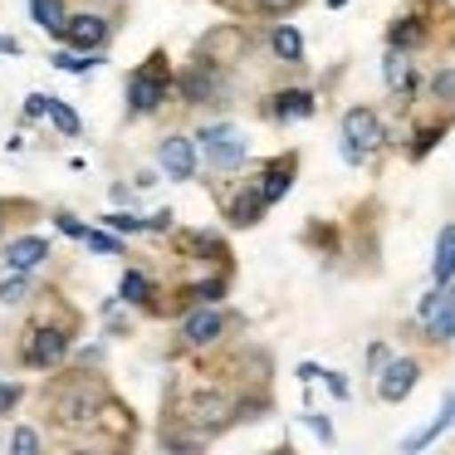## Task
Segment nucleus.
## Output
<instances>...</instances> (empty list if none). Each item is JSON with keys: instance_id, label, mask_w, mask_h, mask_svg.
I'll return each instance as SVG.
<instances>
[{"instance_id": "6e6552de", "label": "nucleus", "mask_w": 455, "mask_h": 455, "mask_svg": "<svg viewBox=\"0 0 455 455\" xmlns=\"http://www.w3.org/2000/svg\"><path fill=\"white\" fill-rule=\"evenodd\" d=\"M431 0H411V11H402L392 25H387V50L402 54H421L431 44Z\"/></svg>"}, {"instance_id": "c9c22d12", "label": "nucleus", "mask_w": 455, "mask_h": 455, "mask_svg": "<svg viewBox=\"0 0 455 455\" xmlns=\"http://www.w3.org/2000/svg\"><path fill=\"white\" fill-rule=\"evenodd\" d=\"M5 445H11V451H15V455H40V445H44V435H40V426H30V421H20V426H15V431H11V441H5Z\"/></svg>"}, {"instance_id": "6ab92c4d", "label": "nucleus", "mask_w": 455, "mask_h": 455, "mask_svg": "<svg viewBox=\"0 0 455 455\" xmlns=\"http://www.w3.org/2000/svg\"><path fill=\"white\" fill-rule=\"evenodd\" d=\"M451 426H455V392H445L441 411H435L431 421L421 426V431H411V435H406V441H402V451H426V445H435L445 431H451Z\"/></svg>"}, {"instance_id": "f8f14e48", "label": "nucleus", "mask_w": 455, "mask_h": 455, "mask_svg": "<svg viewBox=\"0 0 455 455\" xmlns=\"http://www.w3.org/2000/svg\"><path fill=\"white\" fill-rule=\"evenodd\" d=\"M372 377H377V402L402 406L406 396L416 392V382H421V363H416V357H396V353H392Z\"/></svg>"}, {"instance_id": "8fccbe9b", "label": "nucleus", "mask_w": 455, "mask_h": 455, "mask_svg": "<svg viewBox=\"0 0 455 455\" xmlns=\"http://www.w3.org/2000/svg\"><path fill=\"white\" fill-rule=\"evenodd\" d=\"M99 357H103V343H89V347H84V353H74V363H99Z\"/></svg>"}, {"instance_id": "a19ab883", "label": "nucleus", "mask_w": 455, "mask_h": 455, "mask_svg": "<svg viewBox=\"0 0 455 455\" xmlns=\"http://www.w3.org/2000/svg\"><path fill=\"white\" fill-rule=\"evenodd\" d=\"M172 230H177V211L172 206H162L148 216V235H172Z\"/></svg>"}, {"instance_id": "603ef678", "label": "nucleus", "mask_w": 455, "mask_h": 455, "mask_svg": "<svg viewBox=\"0 0 455 455\" xmlns=\"http://www.w3.org/2000/svg\"><path fill=\"white\" fill-rule=\"evenodd\" d=\"M0 54H20V40L15 35H0Z\"/></svg>"}, {"instance_id": "39448f33", "label": "nucleus", "mask_w": 455, "mask_h": 455, "mask_svg": "<svg viewBox=\"0 0 455 455\" xmlns=\"http://www.w3.org/2000/svg\"><path fill=\"white\" fill-rule=\"evenodd\" d=\"M79 328V323H74ZM74 328L69 323H35V328H25V343H20V363L25 367H35V372H54V367H64L69 363V353H74Z\"/></svg>"}, {"instance_id": "9b49d317", "label": "nucleus", "mask_w": 455, "mask_h": 455, "mask_svg": "<svg viewBox=\"0 0 455 455\" xmlns=\"http://www.w3.org/2000/svg\"><path fill=\"white\" fill-rule=\"evenodd\" d=\"M113 15H103V11H74L69 15V30H64V44L69 50H79V54H103L108 50V40H113Z\"/></svg>"}, {"instance_id": "0eeeda50", "label": "nucleus", "mask_w": 455, "mask_h": 455, "mask_svg": "<svg viewBox=\"0 0 455 455\" xmlns=\"http://www.w3.org/2000/svg\"><path fill=\"white\" fill-rule=\"evenodd\" d=\"M230 328H235V318L220 304H187V314H181V347H191V353L216 347Z\"/></svg>"}, {"instance_id": "1a4fd4ad", "label": "nucleus", "mask_w": 455, "mask_h": 455, "mask_svg": "<svg viewBox=\"0 0 455 455\" xmlns=\"http://www.w3.org/2000/svg\"><path fill=\"white\" fill-rule=\"evenodd\" d=\"M338 132H343L347 142H357L363 152H382L387 142H392V132H387L382 113H377L372 103H353V108H343V123H338Z\"/></svg>"}, {"instance_id": "de8ad7c7", "label": "nucleus", "mask_w": 455, "mask_h": 455, "mask_svg": "<svg viewBox=\"0 0 455 455\" xmlns=\"http://www.w3.org/2000/svg\"><path fill=\"white\" fill-rule=\"evenodd\" d=\"M294 377H299L304 387H314L318 377H323V367H318V363H299V367H294Z\"/></svg>"}, {"instance_id": "7ed1b4c3", "label": "nucleus", "mask_w": 455, "mask_h": 455, "mask_svg": "<svg viewBox=\"0 0 455 455\" xmlns=\"http://www.w3.org/2000/svg\"><path fill=\"white\" fill-rule=\"evenodd\" d=\"M177 99L187 103V108H226L230 84H226L220 60H211V50H196L177 69Z\"/></svg>"}, {"instance_id": "f3484780", "label": "nucleus", "mask_w": 455, "mask_h": 455, "mask_svg": "<svg viewBox=\"0 0 455 455\" xmlns=\"http://www.w3.org/2000/svg\"><path fill=\"white\" fill-rule=\"evenodd\" d=\"M265 113L275 123H304L318 113V93L314 89H279V93H269Z\"/></svg>"}, {"instance_id": "393cba45", "label": "nucleus", "mask_w": 455, "mask_h": 455, "mask_svg": "<svg viewBox=\"0 0 455 455\" xmlns=\"http://www.w3.org/2000/svg\"><path fill=\"white\" fill-rule=\"evenodd\" d=\"M30 20L40 25L50 40L64 44V30H69V5H64V0H30Z\"/></svg>"}, {"instance_id": "b1692460", "label": "nucleus", "mask_w": 455, "mask_h": 455, "mask_svg": "<svg viewBox=\"0 0 455 455\" xmlns=\"http://www.w3.org/2000/svg\"><path fill=\"white\" fill-rule=\"evenodd\" d=\"M220 299H230V275L226 269H216V275H206V279H191V284L181 289V308L187 304H220Z\"/></svg>"}, {"instance_id": "5701e85b", "label": "nucleus", "mask_w": 455, "mask_h": 455, "mask_svg": "<svg viewBox=\"0 0 455 455\" xmlns=\"http://www.w3.org/2000/svg\"><path fill=\"white\" fill-rule=\"evenodd\" d=\"M177 245L187 250V255L206 259V265H220V269H226V259H230L226 240H220V235H211V230H187V235H177Z\"/></svg>"}, {"instance_id": "3c124183", "label": "nucleus", "mask_w": 455, "mask_h": 455, "mask_svg": "<svg viewBox=\"0 0 455 455\" xmlns=\"http://www.w3.org/2000/svg\"><path fill=\"white\" fill-rule=\"evenodd\" d=\"M152 187H157V172L142 167V172H138V181H132V191H152Z\"/></svg>"}, {"instance_id": "bb28decb", "label": "nucleus", "mask_w": 455, "mask_h": 455, "mask_svg": "<svg viewBox=\"0 0 455 455\" xmlns=\"http://www.w3.org/2000/svg\"><path fill=\"white\" fill-rule=\"evenodd\" d=\"M455 279V220H445L435 235V259H431V284H451Z\"/></svg>"}, {"instance_id": "f257e3e1", "label": "nucleus", "mask_w": 455, "mask_h": 455, "mask_svg": "<svg viewBox=\"0 0 455 455\" xmlns=\"http://www.w3.org/2000/svg\"><path fill=\"white\" fill-rule=\"evenodd\" d=\"M103 406H108V392L93 382V372H79V367H74V372H64L50 392V421L64 426V431L93 426V421H103Z\"/></svg>"}, {"instance_id": "c03bdc74", "label": "nucleus", "mask_w": 455, "mask_h": 455, "mask_svg": "<svg viewBox=\"0 0 455 455\" xmlns=\"http://www.w3.org/2000/svg\"><path fill=\"white\" fill-rule=\"evenodd\" d=\"M338 157H343L347 167H363V162H367V152L357 148V142H347V138H343V142H338Z\"/></svg>"}, {"instance_id": "ddd939ff", "label": "nucleus", "mask_w": 455, "mask_h": 455, "mask_svg": "<svg viewBox=\"0 0 455 455\" xmlns=\"http://www.w3.org/2000/svg\"><path fill=\"white\" fill-rule=\"evenodd\" d=\"M50 259H54L50 240L35 235V230H25V235H15V240H0V269H15V275H40Z\"/></svg>"}, {"instance_id": "79ce46f5", "label": "nucleus", "mask_w": 455, "mask_h": 455, "mask_svg": "<svg viewBox=\"0 0 455 455\" xmlns=\"http://www.w3.org/2000/svg\"><path fill=\"white\" fill-rule=\"evenodd\" d=\"M20 402H25V387L20 382H0V416H11Z\"/></svg>"}, {"instance_id": "72a5a7b5", "label": "nucleus", "mask_w": 455, "mask_h": 455, "mask_svg": "<svg viewBox=\"0 0 455 455\" xmlns=\"http://www.w3.org/2000/svg\"><path fill=\"white\" fill-rule=\"evenodd\" d=\"M50 123H54V132H60V138H79V132H84L79 108H74V103H64V99L50 103Z\"/></svg>"}, {"instance_id": "a18cd8bd", "label": "nucleus", "mask_w": 455, "mask_h": 455, "mask_svg": "<svg viewBox=\"0 0 455 455\" xmlns=\"http://www.w3.org/2000/svg\"><path fill=\"white\" fill-rule=\"evenodd\" d=\"M435 304H441V284H435L431 294H421V304H416V323H426V318L435 314Z\"/></svg>"}, {"instance_id": "a878e982", "label": "nucleus", "mask_w": 455, "mask_h": 455, "mask_svg": "<svg viewBox=\"0 0 455 455\" xmlns=\"http://www.w3.org/2000/svg\"><path fill=\"white\" fill-rule=\"evenodd\" d=\"M426 93H431L435 103H445V108H455V50L431 64V74H426Z\"/></svg>"}, {"instance_id": "4be33fe9", "label": "nucleus", "mask_w": 455, "mask_h": 455, "mask_svg": "<svg viewBox=\"0 0 455 455\" xmlns=\"http://www.w3.org/2000/svg\"><path fill=\"white\" fill-rule=\"evenodd\" d=\"M265 44L279 64H304V30L299 25H269Z\"/></svg>"}, {"instance_id": "f704fd0d", "label": "nucleus", "mask_w": 455, "mask_h": 455, "mask_svg": "<svg viewBox=\"0 0 455 455\" xmlns=\"http://www.w3.org/2000/svg\"><path fill=\"white\" fill-rule=\"evenodd\" d=\"M103 226H108L113 230V235H123V240H128V235H148V216H132V211H108V216H103Z\"/></svg>"}, {"instance_id": "ea45409f", "label": "nucleus", "mask_w": 455, "mask_h": 455, "mask_svg": "<svg viewBox=\"0 0 455 455\" xmlns=\"http://www.w3.org/2000/svg\"><path fill=\"white\" fill-rule=\"evenodd\" d=\"M54 230H60V235H69V240H84V235H89V226H84L74 211H54Z\"/></svg>"}, {"instance_id": "f03ea898", "label": "nucleus", "mask_w": 455, "mask_h": 455, "mask_svg": "<svg viewBox=\"0 0 455 455\" xmlns=\"http://www.w3.org/2000/svg\"><path fill=\"white\" fill-rule=\"evenodd\" d=\"M172 93H177V74H172L167 54L152 50L148 60L128 74V89H123V99H128V118L132 123H138V118H157L162 103H167Z\"/></svg>"}, {"instance_id": "aec40b11", "label": "nucleus", "mask_w": 455, "mask_h": 455, "mask_svg": "<svg viewBox=\"0 0 455 455\" xmlns=\"http://www.w3.org/2000/svg\"><path fill=\"white\" fill-rule=\"evenodd\" d=\"M118 299L128 308H138V314H152L157 308V284H152L142 269H123V279H118Z\"/></svg>"}, {"instance_id": "2f4dec72", "label": "nucleus", "mask_w": 455, "mask_h": 455, "mask_svg": "<svg viewBox=\"0 0 455 455\" xmlns=\"http://www.w3.org/2000/svg\"><path fill=\"white\" fill-rule=\"evenodd\" d=\"M230 406H235V421H265V416L275 411V396L245 392V396H230Z\"/></svg>"}, {"instance_id": "49530a36", "label": "nucleus", "mask_w": 455, "mask_h": 455, "mask_svg": "<svg viewBox=\"0 0 455 455\" xmlns=\"http://www.w3.org/2000/svg\"><path fill=\"white\" fill-rule=\"evenodd\" d=\"M387 357H392V347H387V343H372V347H367V372H377Z\"/></svg>"}, {"instance_id": "4c0bfd02", "label": "nucleus", "mask_w": 455, "mask_h": 455, "mask_svg": "<svg viewBox=\"0 0 455 455\" xmlns=\"http://www.w3.org/2000/svg\"><path fill=\"white\" fill-rule=\"evenodd\" d=\"M50 103H54V93H25V103H20V118H25V123H40V118H50Z\"/></svg>"}, {"instance_id": "423d86ee", "label": "nucleus", "mask_w": 455, "mask_h": 455, "mask_svg": "<svg viewBox=\"0 0 455 455\" xmlns=\"http://www.w3.org/2000/svg\"><path fill=\"white\" fill-rule=\"evenodd\" d=\"M172 416H181L187 426H196L206 441H216L226 426H235V406H230V396L216 392V387H201V392H191L187 406H181V411H172Z\"/></svg>"}, {"instance_id": "864d4df0", "label": "nucleus", "mask_w": 455, "mask_h": 455, "mask_svg": "<svg viewBox=\"0 0 455 455\" xmlns=\"http://www.w3.org/2000/svg\"><path fill=\"white\" fill-rule=\"evenodd\" d=\"M343 5H347V0H328V11H343Z\"/></svg>"}, {"instance_id": "a211bd4d", "label": "nucleus", "mask_w": 455, "mask_h": 455, "mask_svg": "<svg viewBox=\"0 0 455 455\" xmlns=\"http://www.w3.org/2000/svg\"><path fill=\"white\" fill-rule=\"evenodd\" d=\"M426 343H435V347H451L455 343V279L451 284H441V304H435V314L426 318Z\"/></svg>"}, {"instance_id": "473e14b6", "label": "nucleus", "mask_w": 455, "mask_h": 455, "mask_svg": "<svg viewBox=\"0 0 455 455\" xmlns=\"http://www.w3.org/2000/svg\"><path fill=\"white\" fill-rule=\"evenodd\" d=\"M103 328H108V338H132L128 304H123L118 294H113V299H103Z\"/></svg>"}, {"instance_id": "37998d69", "label": "nucleus", "mask_w": 455, "mask_h": 455, "mask_svg": "<svg viewBox=\"0 0 455 455\" xmlns=\"http://www.w3.org/2000/svg\"><path fill=\"white\" fill-rule=\"evenodd\" d=\"M250 5H255L259 15H269V20H284V15L294 11L299 0H250Z\"/></svg>"}, {"instance_id": "2eb2a0df", "label": "nucleus", "mask_w": 455, "mask_h": 455, "mask_svg": "<svg viewBox=\"0 0 455 455\" xmlns=\"http://www.w3.org/2000/svg\"><path fill=\"white\" fill-rule=\"evenodd\" d=\"M294 177H299V152H279V157H269L265 167H259V177H255L265 206H279V201L294 191Z\"/></svg>"}, {"instance_id": "58836bf2", "label": "nucleus", "mask_w": 455, "mask_h": 455, "mask_svg": "<svg viewBox=\"0 0 455 455\" xmlns=\"http://www.w3.org/2000/svg\"><path fill=\"white\" fill-rule=\"evenodd\" d=\"M318 382L328 387V396H333V402H347V396H353V382H347V372H333V367H323V377H318Z\"/></svg>"}, {"instance_id": "c85d7f7f", "label": "nucleus", "mask_w": 455, "mask_h": 455, "mask_svg": "<svg viewBox=\"0 0 455 455\" xmlns=\"http://www.w3.org/2000/svg\"><path fill=\"white\" fill-rule=\"evenodd\" d=\"M445 128H451V123H445V118H435V123H426V128H416V132H411V148H406V157H411V162L431 157V152L441 148Z\"/></svg>"}, {"instance_id": "dca6fc26", "label": "nucleus", "mask_w": 455, "mask_h": 455, "mask_svg": "<svg viewBox=\"0 0 455 455\" xmlns=\"http://www.w3.org/2000/svg\"><path fill=\"white\" fill-rule=\"evenodd\" d=\"M265 196H259V187L255 181H245V187H235L226 196V206H220V216H226V226L230 230H250V226H259V216H265Z\"/></svg>"}, {"instance_id": "cd10ccee", "label": "nucleus", "mask_w": 455, "mask_h": 455, "mask_svg": "<svg viewBox=\"0 0 455 455\" xmlns=\"http://www.w3.org/2000/svg\"><path fill=\"white\" fill-rule=\"evenodd\" d=\"M35 294H40L35 275H15V269H5V279H0V304H5V308H20V304H30Z\"/></svg>"}, {"instance_id": "7c9ffc66", "label": "nucleus", "mask_w": 455, "mask_h": 455, "mask_svg": "<svg viewBox=\"0 0 455 455\" xmlns=\"http://www.w3.org/2000/svg\"><path fill=\"white\" fill-rule=\"evenodd\" d=\"M50 64L60 74H93L103 64V54H79V50H69V44H60V50L50 54Z\"/></svg>"}, {"instance_id": "5fc2aeb1", "label": "nucleus", "mask_w": 455, "mask_h": 455, "mask_svg": "<svg viewBox=\"0 0 455 455\" xmlns=\"http://www.w3.org/2000/svg\"><path fill=\"white\" fill-rule=\"evenodd\" d=\"M0 240H5V206H0Z\"/></svg>"}, {"instance_id": "09e8293b", "label": "nucleus", "mask_w": 455, "mask_h": 455, "mask_svg": "<svg viewBox=\"0 0 455 455\" xmlns=\"http://www.w3.org/2000/svg\"><path fill=\"white\" fill-rule=\"evenodd\" d=\"M108 201H113V206H128V201H132V187H128V181H113V187H108Z\"/></svg>"}, {"instance_id": "412c9836", "label": "nucleus", "mask_w": 455, "mask_h": 455, "mask_svg": "<svg viewBox=\"0 0 455 455\" xmlns=\"http://www.w3.org/2000/svg\"><path fill=\"white\" fill-rule=\"evenodd\" d=\"M157 445L162 451H206V435L196 431V426H187L181 416H167V421L157 426Z\"/></svg>"}, {"instance_id": "4468645a", "label": "nucleus", "mask_w": 455, "mask_h": 455, "mask_svg": "<svg viewBox=\"0 0 455 455\" xmlns=\"http://www.w3.org/2000/svg\"><path fill=\"white\" fill-rule=\"evenodd\" d=\"M382 84H387V93H392V99L411 103L416 93L426 89V74H421V64H411V54L387 50L382 54Z\"/></svg>"}, {"instance_id": "20e7f679", "label": "nucleus", "mask_w": 455, "mask_h": 455, "mask_svg": "<svg viewBox=\"0 0 455 455\" xmlns=\"http://www.w3.org/2000/svg\"><path fill=\"white\" fill-rule=\"evenodd\" d=\"M196 138V152H201V167L226 177V172H240L250 162V138L235 128V123H206V128L191 132Z\"/></svg>"}, {"instance_id": "6e6d98bb", "label": "nucleus", "mask_w": 455, "mask_h": 455, "mask_svg": "<svg viewBox=\"0 0 455 455\" xmlns=\"http://www.w3.org/2000/svg\"><path fill=\"white\" fill-rule=\"evenodd\" d=\"M0 445H5V441H0Z\"/></svg>"}, {"instance_id": "9d476101", "label": "nucleus", "mask_w": 455, "mask_h": 455, "mask_svg": "<svg viewBox=\"0 0 455 455\" xmlns=\"http://www.w3.org/2000/svg\"><path fill=\"white\" fill-rule=\"evenodd\" d=\"M152 157H157V167L167 172L172 181H196L201 177V152H196V138H191V132H167Z\"/></svg>"}, {"instance_id": "e433bc0d", "label": "nucleus", "mask_w": 455, "mask_h": 455, "mask_svg": "<svg viewBox=\"0 0 455 455\" xmlns=\"http://www.w3.org/2000/svg\"><path fill=\"white\" fill-rule=\"evenodd\" d=\"M299 421H304V426H308V431H314V435H318V441H323V445H333V441H338L333 421H328L323 411H314V406H304V416H299Z\"/></svg>"}, {"instance_id": "c756f323", "label": "nucleus", "mask_w": 455, "mask_h": 455, "mask_svg": "<svg viewBox=\"0 0 455 455\" xmlns=\"http://www.w3.org/2000/svg\"><path fill=\"white\" fill-rule=\"evenodd\" d=\"M79 245L89 250V255H113V259H128V240H123V235H113L108 226H103V230H93V226H89V235H84Z\"/></svg>"}]
</instances>
